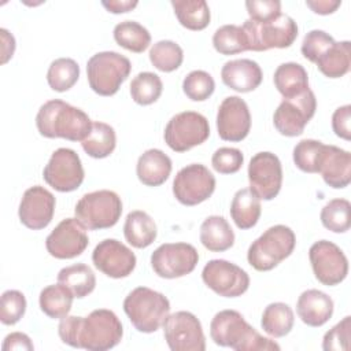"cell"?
<instances>
[{"label":"cell","mask_w":351,"mask_h":351,"mask_svg":"<svg viewBox=\"0 0 351 351\" xmlns=\"http://www.w3.org/2000/svg\"><path fill=\"white\" fill-rule=\"evenodd\" d=\"M200 241L211 252H223L233 247L234 232L221 215H210L200 225Z\"/></svg>","instance_id":"obj_26"},{"label":"cell","mask_w":351,"mask_h":351,"mask_svg":"<svg viewBox=\"0 0 351 351\" xmlns=\"http://www.w3.org/2000/svg\"><path fill=\"white\" fill-rule=\"evenodd\" d=\"M351 317H344L330 330L324 335L322 348L325 351H347L350 348Z\"/></svg>","instance_id":"obj_47"},{"label":"cell","mask_w":351,"mask_h":351,"mask_svg":"<svg viewBox=\"0 0 351 351\" xmlns=\"http://www.w3.org/2000/svg\"><path fill=\"white\" fill-rule=\"evenodd\" d=\"M171 7L181 26L189 30H203L210 25L211 12L204 0H171Z\"/></svg>","instance_id":"obj_32"},{"label":"cell","mask_w":351,"mask_h":351,"mask_svg":"<svg viewBox=\"0 0 351 351\" xmlns=\"http://www.w3.org/2000/svg\"><path fill=\"white\" fill-rule=\"evenodd\" d=\"M74 295L62 284H52L41 289L38 303L41 311L53 319H62L71 310Z\"/></svg>","instance_id":"obj_35"},{"label":"cell","mask_w":351,"mask_h":351,"mask_svg":"<svg viewBox=\"0 0 351 351\" xmlns=\"http://www.w3.org/2000/svg\"><path fill=\"white\" fill-rule=\"evenodd\" d=\"M210 136V125L196 111H182L170 118L165 128V143L176 152H185L203 144Z\"/></svg>","instance_id":"obj_9"},{"label":"cell","mask_w":351,"mask_h":351,"mask_svg":"<svg viewBox=\"0 0 351 351\" xmlns=\"http://www.w3.org/2000/svg\"><path fill=\"white\" fill-rule=\"evenodd\" d=\"M215 191V177L202 163L182 167L173 181V195L184 206H196L211 197Z\"/></svg>","instance_id":"obj_13"},{"label":"cell","mask_w":351,"mask_h":351,"mask_svg":"<svg viewBox=\"0 0 351 351\" xmlns=\"http://www.w3.org/2000/svg\"><path fill=\"white\" fill-rule=\"evenodd\" d=\"M58 282L64 285L74 298L82 299L93 292L96 287V277L88 265L75 263L60 269L58 273Z\"/></svg>","instance_id":"obj_30"},{"label":"cell","mask_w":351,"mask_h":351,"mask_svg":"<svg viewBox=\"0 0 351 351\" xmlns=\"http://www.w3.org/2000/svg\"><path fill=\"white\" fill-rule=\"evenodd\" d=\"M244 162V155L239 148L221 147L211 158V165L219 174H234L237 173Z\"/></svg>","instance_id":"obj_46"},{"label":"cell","mask_w":351,"mask_h":351,"mask_svg":"<svg viewBox=\"0 0 351 351\" xmlns=\"http://www.w3.org/2000/svg\"><path fill=\"white\" fill-rule=\"evenodd\" d=\"M1 34V63H7L10 58H12L15 51V38L7 29H0Z\"/></svg>","instance_id":"obj_53"},{"label":"cell","mask_w":351,"mask_h":351,"mask_svg":"<svg viewBox=\"0 0 351 351\" xmlns=\"http://www.w3.org/2000/svg\"><path fill=\"white\" fill-rule=\"evenodd\" d=\"M137 1L136 0H110V1H101V5L112 14H123V12H129L133 8L137 7Z\"/></svg>","instance_id":"obj_52"},{"label":"cell","mask_w":351,"mask_h":351,"mask_svg":"<svg viewBox=\"0 0 351 351\" xmlns=\"http://www.w3.org/2000/svg\"><path fill=\"white\" fill-rule=\"evenodd\" d=\"M85 171L78 154L70 148H58L52 152L43 170L44 181L58 192H73L84 181Z\"/></svg>","instance_id":"obj_12"},{"label":"cell","mask_w":351,"mask_h":351,"mask_svg":"<svg viewBox=\"0 0 351 351\" xmlns=\"http://www.w3.org/2000/svg\"><path fill=\"white\" fill-rule=\"evenodd\" d=\"M114 40L128 51L141 53L151 44L149 32L136 21H123L114 27Z\"/></svg>","instance_id":"obj_36"},{"label":"cell","mask_w":351,"mask_h":351,"mask_svg":"<svg viewBox=\"0 0 351 351\" xmlns=\"http://www.w3.org/2000/svg\"><path fill=\"white\" fill-rule=\"evenodd\" d=\"M308 259L315 278L326 287L343 282L348 274V259L332 241H315L308 250Z\"/></svg>","instance_id":"obj_15"},{"label":"cell","mask_w":351,"mask_h":351,"mask_svg":"<svg viewBox=\"0 0 351 351\" xmlns=\"http://www.w3.org/2000/svg\"><path fill=\"white\" fill-rule=\"evenodd\" d=\"M251 129V114L247 103L239 96H228L222 100L217 112L218 136L225 141L239 143Z\"/></svg>","instance_id":"obj_20"},{"label":"cell","mask_w":351,"mask_h":351,"mask_svg":"<svg viewBox=\"0 0 351 351\" xmlns=\"http://www.w3.org/2000/svg\"><path fill=\"white\" fill-rule=\"evenodd\" d=\"M82 149L95 159L110 156L117 147L115 130L111 125L96 121L92 122L90 133L81 141Z\"/></svg>","instance_id":"obj_31"},{"label":"cell","mask_w":351,"mask_h":351,"mask_svg":"<svg viewBox=\"0 0 351 351\" xmlns=\"http://www.w3.org/2000/svg\"><path fill=\"white\" fill-rule=\"evenodd\" d=\"M199 262V254L188 243H165L151 254V266L162 278H180L192 273Z\"/></svg>","instance_id":"obj_11"},{"label":"cell","mask_w":351,"mask_h":351,"mask_svg":"<svg viewBox=\"0 0 351 351\" xmlns=\"http://www.w3.org/2000/svg\"><path fill=\"white\" fill-rule=\"evenodd\" d=\"M215 89V81L204 70H193L182 81V90L192 101L207 100Z\"/></svg>","instance_id":"obj_43"},{"label":"cell","mask_w":351,"mask_h":351,"mask_svg":"<svg viewBox=\"0 0 351 351\" xmlns=\"http://www.w3.org/2000/svg\"><path fill=\"white\" fill-rule=\"evenodd\" d=\"M92 262L97 270L111 278H125L132 274L137 259L134 252L117 239H104L93 252Z\"/></svg>","instance_id":"obj_19"},{"label":"cell","mask_w":351,"mask_h":351,"mask_svg":"<svg viewBox=\"0 0 351 351\" xmlns=\"http://www.w3.org/2000/svg\"><path fill=\"white\" fill-rule=\"evenodd\" d=\"M26 311V298L21 291L7 289L0 300V321L4 325H15Z\"/></svg>","instance_id":"obj_44"},{"label":"cell","mask_w":351,"mask_h":351,"mask_svg":"<svg viewBox=\"0 0 351 351\" xmlns=\"http://www.w3.org/2000/svg\"><path fill=\"white\" fill-rule=\"evenodd\" d=\"M318 70L328 78H340L350 71L351 66V43H335L317 62Z\"/></svg>","instance_id":"obj_34"},{"label":"cell","mask_w":351,"mask_h":351,"mask_svg":"<svg viewBox=\"0 0 351 351\" xmlns=\"http://www.w3.org/2000/svg\"><path fill=\"white\" fill-rule=\"evenodd\" d=\"M184 60L182 48L171 40H160L149 49V62L152 66L163 73L177 70Z\"/></svg>","instance_id":"obj_38"},{"label":"cell","mask_w":351,"mask_h":351,"mask_svg":"<svg viewBox=\"0 0 351 351\" xmlns=\"http://www.w3.org/2000/svg\"><path fill=\"white\" fill-rule=\"evenodd\" d=\"M261 199L250 188L239 189L230 203V217L241 230L254 228L261 217Z\"/></svg>","instance_id":"obj_27"},{"label":"cell","mask_w":351,"mask_h":351,"mask_svg":"<svg viewBox=\"0 0 351 351\" xmlns=\"http://www.w3.org/2000/svg\"><path fill=\"white\" fill-rule=\"evenodd\" d=\"M58 333L60 340L70 347L106 351L119 344L123 328L114 311L97 308L86 317H63L58 325Z\"/></svg>","instance_id":"obj_1"},{"label":"cell","mask_w":351,"mask_h":351,"mask_svg":"<svg viewBox=\"0 0 351 351\" xmlns=\"http://www.w3.org/2000/svg\"><path fill=\"white\" fill-rule=\"evenodd\" d=\"M80 78V66L71 58L55 59L47 71V82L55 92H66Z\"/></svg>","instance_id":"obj_37"},{"label":"cell","mask_w":351,"mask_h":351,"mask_svg":"<svg viewBox=\"0 0 351 351\" xmlns=\"http://www.w3.org/2000/svg\"><path fill=\"white\" fill-rule=\"evenodd\" d=\"M171 167V159L163 151L149 148L138 156L136 174L141 184L147 186H159L169 178Z\"/></svg>","instance_id":"obj_25"},{"label":"cell","mask_w":351,"mask_h":351,"mask_svg":"<svg viewBox=\"0 0 351 351\" xmlns=\"http://www.w3.org/2000/svg\"><path fill=\"white\" fill-rule=\"evenodd\" d=\"M325 144L319 140L304 138L293 147L292 158L295 166L304 173H318L319 160Z\"/></svg>","instance_id":"obj_42"},{"label":"cell","mask_w":351,"mask_h":351,"mask_svg":"<svg viewBox=\"0 0 351 351\" xmlns=\"http://www.w3.org/2000/svg\"><path fill=\"white\" fill-rule=\"evenodd\" d=\"M123 311L138 332L154 333L167 318L170 302L158 291L148 287H137L125 298Z\"/></svg>","instance_id":"obj_4"},{"label":"cell","mask_w":351,"mask_h":351,"mask_svg":"<svg viewBox=\"0 0 351 351\" xmlns=\"http://www.w3.org/2000/svg\"><path fill=\"white\" fill-rule=\"evenodd\" d=\"M213 45L221 55H236L248 51L245 33L241 26L223 25L213 36Z\"/></svg>","instance_id":"obj_41"},{"label":"cell","mask_w":351,"mask_h":351,"mask_svg":"<svg viewBox=\"0 0 351 351\" xmlns=\"http://www.w3.org/2000/svg\"><path fill=\"white\" fill-rule=\"evenodd\" d=\"M55 204V196L48 189L41 185L30 186L25 191L19 203L21 223L33 230L47 228L53 218Z\"/></svg>","instance_id":"obj_21"},{"label":"cell","mask_w":351,"mask_h":351,"mask_svg":"<svg viewBox=\"0 0 351 351\" xmlns=\"http://www.w3.org/2000/svg\"><path fill=\"white\" fill-rule=\"evenodd\" d=\"M74 214L88 230L108 229L121 218L122 200L114 191H93L77 202Z\"/></svg>","instance_id":"obj_8"},{"label":"cell","mask_w":351,"mask_h":351,"mask_svg":"<svg viewBox=\"0 0 351 351\" xmlns=\"http://www.w3.org/2000/svg\"><path fill=\"white\" fill-rule=\"evenodd\" d=\"M211 340L236 351H278L280 346L252 328L236 310L217 313L210 324Z\"/></svg>","instance_id":"obj_3"},{"label":"cell","mask_w":351,"mask_h":351,"mask_svg":"<svg viewBox=\"0 0 351 351\" xmlns=\"http://www.w3.org/2000/svg\"><path fill=\"white\" fill-rule=\"evenodd\" d=\"M273 81L284 99L295 97L308 89L307 71L296 62L281 63L274 71Z\"/></svg>","instance_id":"obj_29"},{"label":"cell","mask_w":351,"mask_h":351,"mask_svg":"<svg viewBox=\"0 0 351 351\" xmlns=\"http://www.w3.org/2000/svg\"><path fill=\"white\" fill-rule=\"evenodd\" d=\"M245 8L254 22H269L281 15V1L278 0H247Z\"/></svg>","instance_id":"obj_48"},{"label":"cell","mask_w":351,"mask_h":351,"mask_svg":"<svg viewBox=\"0 0 351 351\" xmlns=\"http://www.w3.org/2000/svg\"><path fill=\"white\" fill-rule=\"evenodd\" d=\"M3 351H12V350H26L32 351L34 348L30 337L22 332H12L5 336L3 341Z\"/></svg>","instance_id":"obj_50"},{"label":"cell","mask_w":351,"mask_h":351,"mask_svg":"<svg viewBox=\"0 0 351 351\" xmlns=\"http://www.w3.org/2000/svg\"><path fill=\"white\" fill-rule=\"evenodd\" d=\"M36 126L38 133L47 138L82 141L90 133L92 121L81 108L52 99L40 107L36 115Z\"/></svg>","instance_id":"obj_2"},{"label":"cell","mask_w":351,"mask_h":351,"mask_svg":"<svg viewBox=\"0 0 351 351\" xmlns=\"http://www.w3.org/2000/svg\"><path fill=\"white\" fill-rule=\"evenodd\" d=\"M336 41L333 40V37L324 32V30H318V29H314V30H310L303 41H302V47H300V51H302V55L315 63Z\"/></svg>","instance_id":"obj_45"},{"label":"cell","mask_w":351,"mask_h":351,"mask_svg":"<svg viewBox=\"0 0 351 351\" xmlns=\"http://www.w3.org/2000/svg\"><path fill=\"white\" fill-rule=\"evenodd\" d=\"M132 71L130 60L114 51L97 52L86 63V77L90 89L100 96H112Z\"/></svg>","instance_id":"obj_6"},{"label":"cell","mask_w":351,"mask_h":351,"mask_svg":"<svg viewBox=\"0 0 351 351\" xmlns=\"http://www.w3.org/2000/svg\"><path fill=\"white\" fill-rule=\"evenodd\" d=\"M248 51L262 52L271 48H288L298 37V25L293 18L281 14L269 22H254L247 19L241 25Z\"/></svg>","instance_id":"obj_7"},{"label":"cell","mask_w":351,"mask_h":351,"mask_svg":"<svg viewBox=\"0 0 351 351\" xmlns=\"http://www.w3.org/2000/svg\"><path fill=\"white\" fill-rule=\"evenodd\" d=\"M295 317L292 308L282 302H274L265 307L261 318L262 329L271 337H284L293 328Z\"/></svg>","instance_id":"obj_33"},{"label":"cell","mask_w":351,"mask_h":351,"mask_svg":"<svg viewBox=\"0 0 351 351\" xmlns=\"http://www.w3.org/2000/svg\"><path fill=\"white\" fill-rule=\"evenodd\" d=\"M333 300L318 289L303 291L296 302V313L303 324L318 328L326 324L333 314Z\"/></svg>","instance_id":"obj_24"},{"label":"cell","mask_w":351,"mask_h":351,"mask_svg":"<svg viewBox=\"0 0 351 351\" xmlns=\"http://www.w3.org/2000/svg\"><path fill=\"white\" fill-rule=\"evenodd\" d=\"M163 90L162 80L158 74L151 71L138 73L130 82V96L140 106H149L155 103Z\"/></svg>","instance_id":"obj_39"},{"label":"cell","mask_w":351,"mask_h":351,"mask_svg":"<svg viewBox=\"0 0 351 351\" xmlns=\"http://www.w3.org/2000/svg\"><path fill=\"white\" fill-rule=\"evenodd\" d=\"M89 244L86 228L77 218H66L47 236L45 248L56 259H73Z\"/></svg>","instance_id":"obj_18"},{"label":"cell","mask_w":351,"mask_h":351,"mask_svg":"<svg viewBox=\"0 0 351 351\" xmlns=\"http://www.w3.org/2000/svg\"><path fill=\"white\" fill-rule=\"evenodd\" d=\"M315 110L317 99L310 88L295 97L282 99L273 114L274 128L287 137L300 136L308 121L314 117Z\"/></svg>","instance_id":"obj_10"},{"label":"cell","mask_w":351,"mask_h":351,"mask_svg":"<svg viewBox=\"0 0 351 351\" xmlns=\"http://www.w3.org/2000/svg\"><path fill=\"white\" fill-rule=\"evenodd\" d=\"M250 189L259 199H274L282 185V166L278 156L269 151L255 154L248 165Z\"/></svg>","instance_id":"obj_17"},{"label":"cell","mask_w":351,"mask_h":351,"mask_svg":"<svg viewBox=\"0 0 351 351\" xmlns=\"http://www.w3.org/2000/svg\"><path fill=\"white\" fill-rule=\"evenodd\" d=\"M318 173L330 188H346L351 182V154L336 145L325 144Z\"/></svg>","instance_id":"obj_22"},{"label":"cell","mask_w":351,"mask_h":351,"mask_svg":"<svg viewBox=\"0 0 351 351\" xmlns=\"http://www.w3.org/2000/svg\"><path fill=\"white\" fill-rule=\"evenodd\" d=\"M222 82L240 93L255 90L263 78L261 66L251 59H234L226 62L221 69Z\"/></svg>","instance_id":"obj_23"},{"label":"cell","mask_w":351,"mask_h":351,"mask_svg":"<svg viewBox=\"0 0 351 351\" xmlns=\"http://www.w3.org/2000/svg\"><path fill=\"white\" fill-rule=\"evenodd\" d=\"M123 234L132 247L147 248L155 241L158 236V228L154 219L145 211L134 210L126 215Z\"/></svg>","instance_id":"obj_28"},{"label":"cell","mask_w":351,"mask_h":351,"mask_svg":"<svg viewBox=\"0 0 351 351\" xmlns=\"http://www.w3.org/2000/svg\"><path fill=\"white\" fill-rule=\"evenodd\" d=\"M322 225L335 233H344L351 226V204L347 199H332L321 210Z\"/></svg>","instance_id":"obj_40"},{"label":"cell","mask_w":351,"mask_h":351,"mask_svg":"<svg viewBox=\"0 0 351 351\" xmlns=\"http://www.w3.org/2000/svg\"><path fill=\"white\" fill-rule=\"evenodd\" d=\"M296 237L291 228L274 225L266 229L247 251L248 263L258 271H269L287 259L295 250Z\"/></svg>","instance_id":"obj_5"},{"label":"cell","mask_w":351,"mask_h":351,"mask_svg":"<svg viewBox=\"0 0 351 351\" xmlns=\"http://www.w3.org/2000/svg\"><path fill=\"white\" fill-rule=\"evenodd\" d=\"M165 340L171 351H204L206 337L197 317L189 311L169 314L163 322Z\"/></svg>","instance_id":"obj_14"},{"label":"cell","mask_w":351,"mask_h":351,"mask_svg":"<svg viewBox=\"0 0 351 351\" xmlns=\"http://www.w3.org/2000/svg\"><path fill=\"white\" fill-rule=\"evenodd\" d=\"M306 5L315 14L329 15V14H333L341 5V1H339V0H336V1H333V0H307Z\"/></svg>","instance_id":"obj_51"},{"label":"cell","mask_w":351,"mask_h":351,"mask_svg":"<svg viewBox=\"0 0 351 351\" xmlns=\"http://www.w3.org/2000/svg\"><path fill=\"white\" fill-rule=\"evenodd\" d=\"M202 280L211 291L223 298L241 296L250 287L247 271L225 259L208 261L202 270Z\"/></svg>","instance_id":"obj_16"},{"label":"cell","mask_w":351,"mask_h":351,"mask_svg":"<svg viewBox=\"0 0 351 351\" xmlns=\"http://www.w3.org/2000/svg\"><path fill=\"white\" fill-rule=\"evenodd\" d=\"M351 106L344 104L335 110L332 115V129L335 134L343 140H351Z\"/></svg>","instance_id":"obj_49"}]
</instances>
